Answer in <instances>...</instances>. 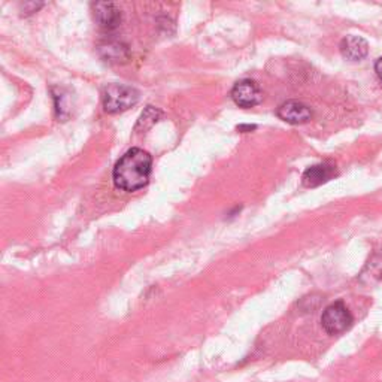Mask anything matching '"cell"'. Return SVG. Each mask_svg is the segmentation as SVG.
I'll return each mask as SVG.
<instances>
[{
    "mask_svg": "<svg viewBox=\"0 0 382 382\" xmlns=\"http://www.w3.org/2000/svg\"><path fill=\"white\" fill-rule=\"evenodd\" d=\"M336 175V166L332 163H320L308 168L302 176V184L308 188L323 185Z\"/></svg>",
    "mask_w": 382,
    "mask_h": 382,
    "instance_id": "obj_7",
    "label": "cell"
},
{
    "mask_svg": "<svg viewBox=\"0 0 382 382\" xmlns=\"http://www.w3.org/2000/svg\"><path fill=\"white\" fill-rule=\"evenodd\" d=\"M100 53L106 58V61H125L127 57H129V53H127V48L121 44H106L105 47H100Z\"/></svg>",
    "mask_w": 382,
    "mask_h": 382,
    "instance_id": "obj_10",
    "label": "cell"
},
{
    "mask_svg": "<svg viewBox=\"0 0 382 382\" xmlns=\"http://www.w3.org/2000/svg\"><path fill=\"white\" fill-rule=\"evenodd\" d=\"M139 92L125 84H109L104 92V108L108 113L124 112L137 104Z\"/></svg>",
    "mask_w": 382,
    "mask_h": 382,
    "instance_id": "obj_2",
    "label": "cell"
},
{
    "mask_svg": "<svg viewBox=\"0 0 382 382\" xmlns=\"http://www.w3.org/2000/svg\"><path fill=\"white\" fill-rule=\"evenodd\" d=\"M151 166L152 159L149 152L141 148H132L113 166V184L127 193L141 190L149 183Z\"/></svg>",
    "mask_w": 382,
    "mask_h": 382,
    "instance_id": "obj_1",
    "label": "cell"
},
{
    "mask_svg": "<svg viewBox=\"0 0 382 382\" xmlns=\"http://www.w3.org/2000/svg\"><path fill=\"white\" fill-rule=\"evenodd\" d=\"M160 117H161L160 109H157L154 106H147V109L142 112L141 118H139V121L135 127V132H147L160 120Z\"/></svg>",
    "mask_w": 382,
    "mask_h": 382,
    "instance_id": "obj_9",
    "label": "cell"
},
{
    "mask_svg": "<svg viewBox=\"0 0 382 382\" xmlns=\"http://www.w3.org/2000/svg\"><path fill=\"white\" fill-rule=\"evenodd\" d=\"M340 54L347 60L351 61H360L363 60L369 53V44L366 39L360 36H347L343 37L339 45Z\"/></svg>",
    "mask_w": 382,
    "mask_h": 382,
    "instance_id": "obj_8",
    "label": "cell"
},
{
    "mask_svg": "<svg viewBox=\"0 0 382 382\" xmlns=\"http://www.w3.org/2000/svg\"><path fill=\"white\" fill-rule=\"evenodd\" d=\"M276 116L288 124H304L312 118V111L302 101L288 100L278 108Z\"/></svg>",
    "mask_w": 382,
    "mask_h": 382,
    "instance_id": "obj_5",
    "label": "cell"
},
{
    "mask_svg": "<svg viewBox=\"0 0 382 382\" xmlns=\"http://www.w3.org/2000/svg\"><path fill=\"white\" fill-rule=\"evenodd\" d=\"M375 72H376V75H378L379 81L382 82V57L378 58L376 63H375Z\"/></svg>",
    "mask_w": 382,
    "mask_h": 382,
    "instance_id": "obj_11",
    "label": "cell"
},
{
    "mask_svg": "<svg viewBox=\"0 0 382 382\" xmlns=\"http://www.w3.org/2000/svg\"><path fill=\"white\" fill-rule=\"evenodd\" d=\"M232 99L240 108H252L263 100V93L256 81L240 80L232 88Z\"/></svg>",
    "mask_w": 382,
    "mask_h": 382,
    "instance_id": "obj_4",
    "label": "cell"
},
{
    "mask_svg": "<svg viewBox=\"0 0 382 382\" xmlns=\"http://www.w3.org/2000/svg\"><path fill=\"white\" fill-rule=\"evenodd\" d=\"M93 16L96 23L105 30L117 29L121 21V12L116 4L97 2L93 4Z\"/></svg>",
    "mask_w": 382,
    "mask_h": 382,
    "instance_id": "obj_6",
    "label": "cell"
},
{
    "mask_svg": "<svg viewBox=\"0 0 382 382\" xmlns=\"http://www.w3.org/2000/svg\"><path fill=\"white\" fill-rule=\"evenodd\" d=\"M352 324V315L343 302H335L321 315V326L328 335L343 333Z\"/></svg>",
    "mask_w": 382,
    "mask_h": 382,
    "instance_id": "obj_3",
    "label": "cell"
}]
</instances>
